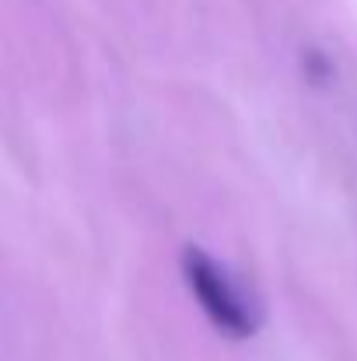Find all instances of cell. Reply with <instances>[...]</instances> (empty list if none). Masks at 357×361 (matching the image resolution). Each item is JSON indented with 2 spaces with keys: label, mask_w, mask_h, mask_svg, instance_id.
Here are the masks:
<instances>
[{
  "label": "cell",
  "mask_w": 357,
  "mask_h": 361,
  "mask_svg": "<svg viewBox=\"0 0 357 361\" xmlns=\"http://www.w3.org/2000/svg\"><path fill=\"white\" fill-rule=\"evenodd\" d=\"M182 270L186 281L196 295V302L203 305V312L211 316V323L232 337H249L256 330V312L245 302V295L232 284V277L200 249H186L182 252Z\"/></svg>",
  "instance_id": "cell-1"
}]
</instances>
